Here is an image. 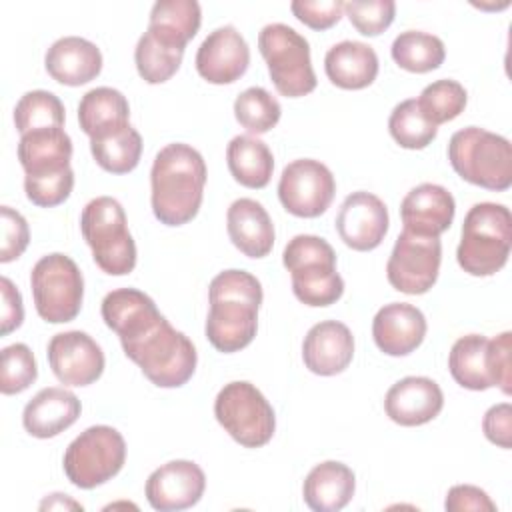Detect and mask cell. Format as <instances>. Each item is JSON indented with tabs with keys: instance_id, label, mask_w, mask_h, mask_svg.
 <instances>
[{
	"instance_id": "29",
	"label": "cell",
	"mask_w": 512,
	"mask_h": 512,
	"mask_svg": "<svg viewBox=\"0 0 512 512\" xmlns=\"http://www.w3.org/2000/svg\"><path fill=\"white\" fill-rule=\"evenodd\" d=\"M202 22V10L196 0H158L150 10L148 32L172 46L184 50L196 36Z\"/></svg>"
},
{
	"instance_id": "19",
	"label": "cell",
	"mask_w": 512,
	"mask_h": 512,
	"mask_svg": "<svg viewBox=\"0 0 512 512\" xmlns=\"http://www.w3.org/2000/svg\"><path fill=\"white\" fill-rule=\"evenodd\" d=\"M354 358V336L338 320L314 324L302 342V360L312 374L334 376L348 368Z\"/></svg>"
},
{
	"instance_id": "24",
	"label": "cell",
	"mask_w": 512,
	"mask_h": 512,
	"mask_svg": "<svg viewBox=\"0 0 512 512\" xmlns=\"http://www.w3.org/2000/svg\"><path fill=\"white\" fill-rule=\"evenodd\" d=\"M232 244L248 258H264L274 246V224L266 208L252 198H238L226 212Z\"/></svg>"
},
{
	"instance_id": "11",
	"label": "cell",
	"mask_w": 512,
	"mask_h": 512,
	"mask_svg": "<svg viewBox=\"0 0 512 512\" xmlns=\"http://www.w3.org/2000/svg\"><path fill=\"white\" fill-rule=\"evenodd\" d=\"M218 424L244 448L268 444L276 430V416L264 394L246 380L224 384L214 400Z\"/></svg>"
},
{
	"instance_id": "3",
	"label": "cell",
	"mask_w": 512,
	"mask_h": 512,
	"mask_svg": "<svg viewBox=\"0 0 512 512\" xmlns=\"http://www.w3.org/2000/svg\"><path fill=\"white\" fill-rule=\"evenodd\" d=\"M124 354L140 366L142 374L160 388L184 386L198 362L192 340L176 330L164 316L134 338L122 340Z\"/></svg>"
},
{
	"instance_id": "31",
	"label": "cell",
	"mask_w": 512,
	"mask_h": 512,
	"mask_svg": "<svg viewBox=\"0 0 512 512\" xmlns=\"http://www.w3.org/2000/svg\"><path fill=\"white\" fill-rule=\"evenodd\" d=\"M226 162L234 180L246 188H264L272 178L274 156L256 136H234L226 148Z\"/></svg>"
},
{
	"instance_id": "35",
	"label": "cell",
	"mask_w": 512,
	"mask_h": 512,
	"mask_svg": "<svg viewBox=\"0 0 512 512\" xmlns=\"http://www.w3.org/2000/svg\"><path fill=\"white\" fill-rule=\"evenodd\" d=\"M184 50L172 48L160 40H156L148 30L140 36L136 50H134V62L140 78L148 84H162L170 80L180 64H182Z\"/></svg>"
},
{
	"instance_id": "2",
	"label": "cell",
	"mask_w": 512,
	"mask_h": 512,
	"mask_svg": "<svg viewBox=\"0 0 512 512\" xmlns=\"http://www.w3.org/2000/svg\"><path fill=\"white\" fill-rule=\"evenodd\" d=\"M210 310L206 318L208 342L224 354L246 348L258 330L262 286L246 270H224L208 286Z\"/></svg>"
},
{
	"instance_id": "12",
	"label": "cell",
	"mask_w": 512,
	"mask_h": 512,
	"mask_svg": "<svg viewBox=\"0 0 512 512\" xmlns=\"http://www.w3.org/2000/svg\"><path fill=\"white\" fill-rule=\"evenodd\" d=\"M440 262V236H422L402 230L388 258L386 276L390 286L398 292L412 296L424 294L436 284Z\"/></svg>"
},
{
	"instance_id": "8",
	"label": "cell",
	"mask_w": 512,
	"mask_h": 512,
	"mask_svg": "<svg viewBox=\"0 0 512 512\" xmlns=\"http://www.w3.org/2000/svg\"><path fill=\"white\" fill-rule=\"evenodd\" d=\"M258 50L266 60L270 80L286 98H300L316 88L310 44L292 26L274 22L258 34Z\"/></svg>"
},
{
	"instance_id": "6",
	"label": "cell",
	"mask_w": 512,
	"mask_h": 512,
	"mask_svg": "<svg viewBox=\"0 0 512 512\" xmlns=\"http://www.w3.org/2000/svg\"><path fill=\"white\" fill-rule=\"evenodd\" d=\"M448 160L454 172L466 182L502 192L512 186V146L494 132L468 126L452 134Z\"/></svg>"
},
{
	"instance_id": "42",
	"label": "cell",
	"mask_w": 512,
	"mask_h": 512,
	"mask_svg": "<svg viewBox=\"0 0 512 512\" xmlns=\"http://www.w3.org/2000/svg\"><path fill=\"white\" fill-rule=\"evenodd\" d=\"M344 12L360 34L378 36L392 24L396 4L392 0H352L344 2Z\"/></svg>"
},
{
	"instance_id": "5",
	"label": "cell",
	"mask_w": 512,
	"mask_h": 512,
	"mask_svg": "<svg viewBox=\"0 0 512 512\" xmlns=\"http://www.w3.org/2000/svg\"><path fill=\"white\" fill-rule=\"evenodd\" d=\"M292 276V292L306 306H330L344 294V280L336 272V252L320 236L298 234L282 254Z\"/></svg>"
},
{
	"instance_id": "23",
	"label": "cell",
	"mask_w": 512,
	"mask_h": 512,
	"mask_svg": "<svg viewBox=\"0 0 512 512\" xmlns=\"http://www.w3.org/2000/svg\"><path fill=\"white\" fill-rule=\"evenodd\" d=\"M44 66L56 82L66 86H82L100 74L102 52L86 38L64 36L46 50Z\"/></svg>"
},
{
	"instance_id": "21",
	"label": "cell",
	"mask_w": 512,
	"mask_h": 512,
	"mask_svg": "<svg viewBox=\"0 0 512 512\" xmlns=\"http://www.w3.org/2000/svg\"><path fill=\"white\" fill-rule=\"evenodd\" d=\"M426 318L420 308L408 302L384 304L372 320V338L388 356L414 352L426 336Z\"/></svg>"
},
{
	"instance_id": "18",
	"label": "cell",
	"mask_w": 512,
	"mask_h": 512,
	"mask_svg": "<svg viewBox=\"0 0 512 512\" xmlns=\"http://www.w3.org/2000/svg\"><path fill=\"white\" fill-rule=\"evenodd\" d=\"M444 406L440 386L426 376H406L384 396L388 418L400 426H420L434 420Z\"/></svg>"
},
{
	"instance_id": "22",
	"label": "cell",
	"mask_w": 512,
	"mask_h": 512,
	"mask_svg": "<svg viewBox=\"0 0 512 512\" xmlns=\"http://www.w3.org/2000/svg\"><path fill=\"white\" fill-rule=\"evenodd\" d=\"M82 412V404L74 392L48 386L42 388L22 412V424L34 438H54L70 428Z\"/></svg>"
},
{
	"instance_id": "40",
	"label": "cell",
	"mask_w": 512,
	"mask_h": 512,
	"mask_svg": "<svg viewBox=\"0 0 512 512\" xmlns=\"http://www.w3.org/2000/svg\"><path fill=\"white\" fill-rule=\"evenodd\" d=\"M38 376V366L32 350L22 344H10L2 348V366H0V392L20 394L24 392Z\"/></svg>"
},
{
	"instance_id": "1",
	"label": "cell",
	"mask_w": 512,
	"mask_h": 512,
	"mask_svg": "<svg viewBox=\"0 0 512 512\" xmlns=\"http://www.w3.org/2000/svg\"><path fill=\"white\" fill-rule=\"evenodd\" d=\"M206 162L190 144H166L150 170V202L154 216L166 226L190 222L202 204Z\"/></svg>"
},
{
	"instance_id": "28",
	"label": "cell",
	"mask_w": 512,
	"mask_h": 512,
	"mask_svg": "<svg viewBox=\"0 0 512 512\" xmlns=\"http://www.w3.org/2000/svg\"><path fill=\"white\" fill-rule=\"evenodd\" d=\"M72 140L64 128H42L20 136L18 160L26 176H42L70 168Z\"/></svg>"
},
{
	"instance_id": "45",
	"label": "cell",
	"mask_w": 512,
	"mask_h": 512,
	"mask_svg": "<svg viewBox=\"0 0 512 512\" xmlns=\"http://www.w3.org/2000/svg\"><path fill=\"white\" fill-rule=\"evenodd\" d=\"M510 350H512V334L502 332L496 338L488 340V370L494 386H498L506 396H510L512 388V372H510Z\"/></svg>"
},
{
	"instance_id": "7",
	"label": "cell",
	"mask_w": 512,
	"mask_h": 512,
	"mask_svg": "<svg viewBox=\"0 0 512 512\" xmlns=\"http://www.w3.org/2000/svg\"><path fill=\"white\" fill-rule=\"evenodd\" d=\"M80 230L96 266L110 276L130 274L136 266V244L126 226V212L112 196L90 200L80 216Z\"/></svg>"
},
{
	"instance_id": "15",
	"label": "cell",
	"mask_w": 512,
	"mask_h": 512,
	"mask_svg": "<svg viewBox=\"0 0 512 512\" xmlns=\"http://www.w3.org/2000/svg\"><path fill=\"white\" fill-rule=\"evenodd\" d=\"M388 224L386 204L366 190L348 194L336 216V232L340 240L358 252H368L380 246L388 232Z\"/></svg>"
},
{
	"instance_id": "14",
	"label": "cell",
	"mask_w": 512,
	"mask_h": 512,
	"mask_svg": "<svg viewBox=\"0 0 512 512\" xmlns=\"http://www.w3.org/2000/svg\"><path fill=\"white\" fill-rule=\"evenodd\" d=\"M46 354L54 376L64 386H88L104 372L102 348L82 330L54 334Z\"/></svg>"
},
{
	"instance_id": "33",
	"label": "cell",
	"mask_w": 512,
	"mask_h": 512,
	"mask_svg": "<svg viewBox=\"0 0 512 512\" xmlns=\"http://www.w3.org/2000/svg\"><path fill=\"white\" fill-rule=\"evenodd\" d=\"M90 152L100 168L112 174L132 172L142 156L140 132L126 124L120 130L108 132L98 138H90Z\"/></svg>"
},
{
	"instance_id": "39",
	"label": "cell",
	"mask_w": 512,
	"mask_h": 512,
	"mask_svg": "<svg viewBox=\"0 0 512 512\" xmlns=\"http://www.w3.org/2000/svg\"><path fill=\"white\" fill-rule=\"evenodd\" d=\"M418 106L424 112V116L432 122V124H444L454 120L456 116H460L466 108L468 102V94L464 90V86L452 78H442L436 80L432 84H428L422 92Z\"/></svg>"
},
{
	"instance_id": "34",
	"label": "cell",
	"mask_w": 512,
	"mask_h": 512,
	"mask_svg": "<svg viewBox=\"0 0 512 512\" xmlns=\"http://www.w3.org/2000/svg\"><path fill=\"white\" fill-rule=\"evenodd\" d=\"M390 54L400 68L424 74L436 70L444 62L446 48L444 42L434 34L422 30H406L394 38Z\"/></svg>"
},
{
	"instance_id": "38",
	"label": "cell",
	"mask_w": 512,
	"mask_h": 512,
	"mask_svg": "<svg viewBox=\"0 0 512 512\" xmlns=\"http://www.w3.org/2000/svg\"><path fill=\"white\" fill-rule=\"evenodd\" d=\"M280 102L260 86H250L234 100V116L242 128L252 134L272 130L280 120Z\"/></svg>"
},
{
	"instance_id": "16",
	"label": "cell",
	"mask_w": 512,
	"mask_h": 512,
	"mask_svg": "<svg viewBox=\"0 0 512 512\" xmlns=\"http://www.w3.org/2000/svg\"><path fill=\"white\" fill-rule=\"evenodd\" d=\"M206 488L202 468L192 460H170L146 480V500L154 510L172 512L194 506Z\"/></svg>"
},
{
	"instance_id": "10",
	"label": "cell",
	"mask_w": 512,
	"mask_h": 512,
	"mask_svg": "<svg viewBox=\"0 0 512 512\" xmlns=\"http://www.w3.org/2000/svg\"><path fill=\"white\" fill-rule=\"evenodd\" d=\"M30 286L42 320L62 324L78 316L84 298V278L70 256L60 252L42 256L30 272Z\"/></svg>"
},
{
	"instance_id": "49",
	"label": "cell",
	"mask_w": 512,
	"mask_h": 512,
	"mask_svg": "<svg viewBox=\"0 0 512 512\" xmlns=\"http://www.w3.org/2000/svg\"><path fill=\"white\" fill-rule=\"evenodd\" d=\"M40 508L42 510H54V508H58V510H62V508H72V510H82V504H78V502H74L72 498H68L66 494H50V498H46L42 504H40Z\"/></svg>"
},
{
	"instance_id": "46",
	"label": "cell",
	"mask_w": 512,
	"mask_h": 512,
	"mask_svg": "<svg viewBox=\"0 0 512 512\" xmlns=\"http://www.w3.org/2000/svg\"><path fill=\"white\" fill-rule=\"evenodd\" d=\"M444 508L448 512H464V510H474V512H494L496 504L490 500V496L472 484H456L448 490Z\"/></svg>"
},
{
	"instance_id": "20",
	"label": "cell",
	"mask_w": 512,
	"mask_h": 512,
	"mask_svg": "<svg viewBox=\"0 0 512 512\" xmlns=\"http://www.w3.org/2000/svg\"><path fill=\"white\" fill-rule=\"evenodd\" d=\"M454 196L440 184L424 182L414 186L400 204L404 230L422 236H440L454 220Z\"/></svg>"
},
{
	"instance_id": "36",
	"label": "cell",
	"mask_w": 512,
	"mask_h": 512,
	"mask_svg": "<svg viewBox=\"0 0 512 512\" xmlns=\"http://www.w3.org/2000/svg\"><path fill=\"white\" fill-rule=\"evenodd\" d=\"M390 136L408 150L426 148L438 134V126L432 124L418 106L416 98L402 100L394 106L388 118Z\"/></svg>"
},
{
	"instance_id": "27",
	"label": "cell",
	"mask_w": 512,
	"mask_h": 512,
	"mask_svg": "<svg viewBox=\"0 0 512 512\" xmlns=\"http://www.w3.org/2000/svg\"><path fill=\"white\" fill-rule=\"evenodd\" d=\"M378 56L372 46L358 40H342L324 56V70L332 84L344 90L370 86L378 76Z\"/></svg>"
},
{
	"instance_id": "41",
	"label": "cell",
	"mask_w": 512,
	"mask_h": 512,
	"mask_svg": "<svg viewBox=\"0 0 512 512\" xmlns=\"http://www.w3.org/2000/svg\"><path fill=\"white\" fill-rule=\"evenodd\" d=\"M74 188V172L72 168H64L58 172L42 174V176H24V190L32 204L42 208H52L62 204Z\"/></svg>"
},
{
	"instance_id": "37",
	"label": "cell",
	"mask_w": 512,
	"mask_h": 512,
	"mask_svg": "<svg viewBox=\"0 0 512 512\" xmlns=\"http://www.w3.org/2000/svg\"><path fill=\"white\" fill-rule=\"evenodd\" d=\"M14 124L22 134L64 126V104L48 90H30L14 106Z\"/></svg>"
},
{
	"instance_id": "25",
	"label": "cell",
	"mask_w": 512,
	"mask_h": 512,
	"mask_svg": "<svg viewBox=\"0 0 512 512\" xmlns=\"http://www.w3.org/2000/svg\"><path fill=\"white\" fill-rule=\"evenodd\" d=\"M354 490L356 476L352 468L336 460L316 464L302 484L304 502L314 512L342 510L352 500Z\"/></svg>"
},
{
	"instance_id": "47",
	"label": "cell",
	"mask_w": 512,
	"mask_h": 512,
	"mask_svg": "<svg viewBox=\"0 0 512 512\" xmlns=\"http://www.w3.org/2000/svg\"><path fill=\"white\" fill-rule=\"evenodd\" d=\"M482 430L492 444L508 450L512 446V406L508 402L490 406L484 414Z\"/></svg>"
},
{
	"instance_id": "4",
	"label": "cell",
	"mask_w": 512,
	"mask_h": 512,
	"mask_svg": "<svg viewBox=\"0 0 512 512\" xmlns=\"http://www.w3.org/2000/svg\"><path fill=\"white\" fill-rule=\"evenodd\" d=\"M512 214L504 204L478 202L464 216L456 260L470 276H492L508 262Z\"/></svg>"
},
{
	"instance_id": "44",
	"label": "cell",
	"mask_w": 512,
	"mask_h": 512,
	"mask_svg": "<svg viewBox=\"0 0 512 512\" xmlns=\"http://www.w3.org/2000/svg\"><path fill=\"white\" fill-rule=\"evenodd\" d=\"M292 14L312 30H328L334 26L344 12L340 0H294L290 4Z\"/></svg>"
},
{
	"instance_id": "13",
	"label": "cell",
	"mask_w": 512,
	"mask_h": 512,
	"mask_svg": "<svg viewBox=\"0 0 512 512\" xmlns=\"http://www.w3.org/2000/svg\"><path fill=\"white\" fill-rule=\"evenodd\" d=\"M336 194V180L326 164L300 158L284 166L278 182L282 206L298 218H316L328 210Z\"/></svg>"
},
{
	"instance_id": "17",
	"label": "cell",
	"mask_w": 512,
	"mask_h": 512,
	"mask_svg": "<svg viewBox=\"0 0 512 512\" xmlns=\"http://www.w3.org/2000/svg\"><path fill=\"white\" fill-rule=\"evenodd\" d=\"M250 64V48L234 26L212 30L196 52V70L210 84L236 82Z\"/></svg>"
},
{
	"instance_id": "9",
	"label": "cell",
	"mask_w": 512,
	"mask_h": 512,
	"mask_svg": "<svg viewBox=\"0 0 512 512\" xmlns=\"http://www.w3.org/2000/svg\"><path fill=\"white\" fill-rule=\"evenodd\" d=\"M126 460L124 436L106 424L90 426L80 432L64 452V474L82 488L92 490L114 478Z\"/></svg>"
},
{
	"instance_id": "43",
	"label": "cell",
	"mask_w": 512,
	"mask_h": 512,
	"mask_svg": "<svg viewBox=\"0 0 512 512\" xmlns=\"http://www.w3.org/2000/svg\"><path fill=\"white\" fill-rule=\"evenodd\" d=\"M0 220H2V248H0V262H12L22 256L30 242V230L26 218L10 208L0 206Z\"/></svg>"
},
{
	"instance_id": "32",
	"label": "cell",
	"mask_w": 512,
	"mask_h": 512,
	"mask_svg": "<svg viewBox=\"0 0 512 512\" xmlns=\"http://www.w3.org/2000/svg\"><path fill=\"white\" fill-rule=\"evenodd\" d=\"M448 370L462 388H492L494 382L488 370V338L482 334L460 336L450 348Z\"/></svg>"
},
{
	"instance_id": "48",
	"label": "cell",
	"mask_w": 512,
	"mask_h": 512,
	"mask_svg": "<svg viewBox=\"0 0 512 512\" xmlns=\"http://www.w3.org/2000/svg\"><path fill=\"white\" fill-rule=\"evenodd\" d=\"M0 300H2V304H0V334L6 336L12 330L20 328V324L24 320V306H22L20 290L6 276L0 278Z\"/></svg>"
},
{
	"instance_id": "30",
	"label": "cell",
	"mask_w": 512,
	"mask_h": 512,
	"mask_svg": "<svg viewBox=\"0 0 512 512\" xmlns=\"http://www.w3.org/2000/svg\"><path fill=\"white\" fill-rule=\"evenodd\" d=\"M130 106L126 96L110 86L88 90L78 104V122L90 138L104 136L130 124Z\"/></svg>"
},
{
	"instance_id": "26",
	"label": "cell",
	"mask_w": 512,
	"mask_h": 512,
	"mask_svg": "<svg viewBox=\"0 0 512 512\" xmlns=\"http://www.w3.org/2000/svg\"><path fill=\"white\" fill-rule=\"evenodd\" d=\"M100 312L104 324L118 334L120 342L144 332L162 316L154 300L138 288H118L108 292Z\"/></svg>"
}]
</instances>
